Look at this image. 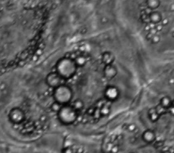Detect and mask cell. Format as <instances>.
<instances>
[{
	"label": "cell",
	"mask_w": 174,
	"mask_h": 153,
	"mask_svg": "<svg viewBox=\"0 0 174 153\" xmlns=\"http://www.w3.org/2000/svg\"><path fill=\"white\" fill-rule=\"evenodd\" d=\"M76 65L75 60L68 57L59 59L56 64V72L64 79L71 78L76 73Z\"/></svg>",
	"instance_id": "cell-1"
},
{
	"label": "cell",
	"mask_w": 174,
	"mask_h": 153,
	"mask_svg": "<svg viewBox=\"0 0 174 153\" xmlns=\"http://www.w3.org/2000/svg\"><path fill=\"white\" fill-rule=\"evenodd\" d=\"M53 94H54L55 100L56 102L61 103L63 106V105H68L69 102L72 101L73 92L69 86L63 84L55 88Z\"/></svg>",
	"instance_id": "cell-2"
},
{
	"label": "cell",
	"mask_w": 174,
	"mask_h": 153,
	"mask_svg": "<svg viewBox=\"0 0 174 153\" xmlns=\"http://www.w3.org/2000/svg\"><path fill=\"white\" fill-rule=\"evenodd\" d=\"M58 118L63 124H72L77 119V110L72 106L63 105L58 112Z\"/></svg>",
	"instance_id": "cell-3"
},
{
	"label": "cell",
	"mask_w": 174,
	"mask_h": 153,
	"mask_svg": "<svg viewBox=\"0 0 174 153\" xmlns=\"http://www.w3.org/2000/svg\"><path fill=\"white\" fill-rule=\"evenodd\" d=\"M8 118L13 124H20L24 120L25 114L20 108L15 107L11 110V111L8 114Z\"/></svg>",
	"instance_id": "cell-4"
},
{
	"label": "cell",
	"mask_w": 174,
	"mask_h": 153,
	"mask_svg": "<svg viewBox=\"0 0 174 153\" xmlns=\"http://www.w3.org/2000/svg\"><path fill=\"white\" fill-rule=\"evenodd\" d=\"M63 77L61 76L57 72H51L46 77L47 84L52 88H56L64 84Z\"/></svg>",
	"instance_id": "cell-5"
},
{
	"label": "cell",
	"mask_w": 174,
	"mask_h": 153,
	"mask_svg": "<svg viewBox=\"0 0 174 153\" xmlns=\"http://www.w3.org/2000/svg\"><path fill=\"white\" fill-rule=\"evenodd\" d=\"M104 96L109 102H114L120 97V90L116 86H108L106 88Z\"/></svg>",
	"instance_id": "cell-6"
},
{
	"label": "cell",
	"mask_w": 174,
	"mask_h": 153,
	"mask_svg": "<svg viewBox=\"0 0 174 153\" xmlns=\"http://www.w3.org/2000/svg\"><path fill=\"white\" fill-rule=\"evenodd\" d=\"M117 73H118L117 69H116V66L113 65V64L107 65L104 69V75L108 80L113 79L117 75Z\"/></svg>",
	"instance_id": "cell-7"
},
{
	"label": "cell",
	"mask_w": 174,
	"mask_h": 153,
	"mask_svg": "<svg viewBox=\"0 0 174 153\" xmlns=\"http://www.w3.org/2000/svg\"><path fill=\"white\" fill-rule=\"evenodd\" d=\"M142 139L147 143H152L156 141V135L155 131H152L151 129L145 130L142 134Z\"/></svg>",
	"instance_id": "cell-8"
},
{
	"label": "cell",
	"mask_w": 174,
	"mask_h": 153,
	"mask_svg": "<svg viewBox=\"0 0 174 153\" xmlns=\"http://www.w3.org/2000/svg\"><path fill=\"white\" fill-rule=\"evenodd\" d=\"M149 20L150 23H152L154 24H158L162 21V15L160 14V12L157 11H152L149 14Z\"/></svg>",
	"instance_id": "cell-9"
},
{
	"label": "cell",
	"mask_w": 174,
	"mask_h": 153,
	"mask_svg": "<svg viewBox=\"0 0 174 153\" xmlns=\"http://www.w3.org/2000/svg\"><path fill=\"white\" fill-rule=\"evenodd\" d=\"M101 60L104 64L107 65H112L115 61V56L111 52H105L102 54Z\"/></svg>",
	"instance_id": "cell-10"
},
{
	"label": "cell",
	"mask_w": 174,
	"mask_h": 153,
	"mask_svg": "<svg viewBox=\"0 0 174 153\" xmlns=\"http://www.w3.org/2000/svg\"><path fill=\"white\" fill-rule=\"evenodd\" d=\"M148 115H149V118L150 121L152 122V123H156L157 121L159 120L160 119V115L158 112L156 111V107L155 108H151V109L149 110V112H148Z\"/></svg>",
	"instance_id": "cell-11"
},
{
	"label": "cell",
	"mask_w": 174,
	"mask_h": 153,
	"mask_svg": "<svg viewBox=\"0 0 174 153\" xmlns=\"http://www.w3.org/2000/svg\"><path fill=\"white\" fill-rule=\"evenodd\" d=\"M146 5L151 11H156L160 6V0H146Z\"/></svg>",
	"instance_id": "cell-12"
},
{
	"label": "cell",
	"mask_w": 174,
	"mask_h": 153,
	"mask_svg": "<svg viewBox=\"0 0 174 153\" xmlns=\"http://www.w3.org/2000/svg\"><path fill=\"white\" fill-rule=\"evenodd\" d=\"M172 102H173V100L169 96H164L160 100V104L166 110L169 109L172 106Z\"/></svg>",
	"instance_id": "cell-13"
},
{
	"label": "cell",
	"mask_w": 174,
	"mask_h": 153,
	"mask_svg": "<svg viewBox=\"0 0 174 153\" xmlns=\"http://www.w3.org/2000/svg\"><path fill=\"white\" fill-rule=\"evenodd\" d=\"M72 106L77 111H79V110H81L83 109V106H84V103H83V102L82 100H80V99H76V101L73 102Z\"/></svg>",
	"instance_id": "cell-14"
},
{
	"label": "cell",
	"mask_w": 174,
	"mask_h": 153,
	"mask_svg": "<svg viewBox=\"0 0 174 153\" xmlns=\"http://www.w3.org/2000/svg\"><path fill=\"white\" fill-rule=\"evenodd\" d=\"M75 62L77 66H83L86 64L87 60L83 56H77L76 58L75 59Z\"/></svg>",
	"instance_id": "cell-15"
},
{
	"label": "cell",
	"mask_w": 174,
	"mask_h": 153,
	"mask_svg": "<svg viewBox=\"0 0 174 153\" xmlns=\"http://www.w3.org/2000/svg\"><path fill=\"white\" fill-rule=\"evenodd\" d=\"M100 109V112H101L102 116H107V115H108L110 111H111V110H110V106H108L107 103H104Z\"/></svg>",
	"instance_id": "cell-16"
},
{
	"label": "cell",
	"mask_w": 174,
	"mask_h": 153,
	"mask_svg": "<svg viewBox=\"0 0 174 153\" xmlns=\"http://www.w3.org/2000/svg\"><path fill=\"white\" fill-rule=\"evenodd\" d=\"M62 106H63V105H62L61 103H59V102H54L52 104H51V109L52 111H54V112H56V113H58L59 111L61 110Z\"/></svg>",
	"instance_id": "cell-17"
},
{
	"label": "cell",
	"mask_w": 174,
	"mask_h": 153,
	"mask_svg": "<svg viewBox=\"0 0 174 153\" xmlns=\"http://www.w3.org/2000/svg\"><path fill=\"white\" fill-rule=\"evenodd\" d=\"M141 20L144 23H149L150 22V20H149V14L148 13H146L145 11H143L141 13Z\"/></svg>",
	"instance_id": "cell-18"
},
{
	"label": "cell",
	"mask_w": 174,
	"mask_h": 153,
	"mask_svg": "<svg viewBox=\"0 0 174 153\" xmlns=\"http://www.w3.org/2000/svg\"><path fill=\"white\" fill-rule=\"evenodd\" d=\"M160 41V37L159 35H157V34L154 35V36L152 37V39H151V42L154 44H158Z\"/></svg>",
	"instance_id": "cell-19"
},
{
	"label": "cell",
	"mask_w": 174,
	"mask_h": 153,
	"mask_svg": "<svg viewBox=\"0 0 174 153\" xmlns=\"http://www.w3.org/2000/svg\"><path fill=\"white\" fill-rule=\"evenodd\" d=\"M156 111L158 112V114H159L160 115H161V114H163L165 113V111H166V109L165 108H164L163 106H161L160 104H159L158 106L156 107Z\"/></svg>",
	"instance_id": "cell-20"
},
{
	"label": "cell",
	"mask_w": 174,
	"mask_h": 153,
	"mask_svg": "<svg viewBox=\"0 0 174 153\" xmlns=\"http://www.w3.org/2000/svg\"><path fill=\"white\" fill-rule=\"evenodd\" d=\"M92 116L94 117L95 119H99L100 117L102 116L101 112H100V108H97V109H95V111L93 114H92Z\"/></svg>",
	"instance_id": "cell-21"
},
{
	"label": "cell",
	"mask_w": 174,
	"mask_h": 153,
	"mask_svg": "<svg viewBox=\"0 0 174 153\" xmlns=\"http://www.w3.org/2000/svg\"><path fill=\"white\" fill-rule=\"evenodd\" d=\"M62 152H66V153H68V152L72 153V152H74L75 151L72 149V148H71V147H64L63 150Z\"/></svg>",
	"instance_id": "cell-22"
},
{
	"label": "cell",
	"mask_w": 174,
	"mask_h": 153,
	"mask_svg": "<svg viewBox=\"0 0 174 153\" xmlns=\"http://www.w3.org/2000/svg\"><path fill=\"white\" fill-rule=\"evenodd\" d=\"M135 129H136V125H135V124H129V125L128 126V131H134Z\"/></svg>",
	"instance_id": "cell-23"
},
{
	"label": "cell",
	"mask_w": 174,
	"mask_h": 153,
	"mask_svg": "<svg viewBox=\"0 0 174 153\" xmlns=\"http://www.w3.org/2000/svg\"><path fill=\"white\" fill-rule=\"evenodd\" d=\"M43 52H43V49H42L41 48H39L36 51H35V55H37L38 57H40V56L43 55Z\"/></svg>",
	"instance_id": "cell-24"
},
{
	"label": "cell",
	"mask_w": 174,
	"mask_h": 153,
	"mask_svg": "<svg viewBox=\"0 0 174 153\" xmlns=\"http://www.w3.org/2000/svg\"><path fill=\"white\" fill-rule=\"evenodd\" d=\"M111 152H119V147L116 145L113 146L112 149H111Z\"/></svg>",
	"instance_id": "cell-25"
},
{
	"label": "cell",
	"mask_w": 174,
	"mask_h": 153,
	"mask_svg": "<svg viewBox=\"0 0 174 153\" xmlns=\"http://www.w3.org/2000/svg\"><path fill=\"white\" fill-rule=\"evenodd\" d=\"M153 36H154L153 34H152V33L149 32H148V34L146 35V39H147V40H151V39H152Z\"/></svg>",
	"instance_id": "cell-26"
},
{
	"label": "cell",
	"mask_w": 174,
	"mask_h": 153,
	"mask_svg": "<svg viewBox=\"0 0 174 153\" xmlns=\"http://www.w3.org/2000/svg\"><path fill=\"white\" fill-rule=\"evenodd\" d=\"M168 110H169V113H170L172 115H173V116H174V106H173V105H172V106H171L170 107H169V108Z\"/></svg>",
	"instance_id": "cell-27"
},
{
	"label": "cell",
	"mask_w": 174,
	"mask_h": 153,
	"mask_svg": "<svg viewBox=\"0 0 174 153\" xmlns=\"http://www.w3.org/2000/svg\"><path fill=\"white\" fill-rule=\"evenodd\" d=\"M94 111H95V109H93V108H90V109L87 110V113L88 114H90V115H92L93 113H94Z\"/></svg>",
	"instance_id": "cell-28"
},
{
	"label": "cell",
	"mask_w": 174,
	"mask_h": 153,
	"mask_svg": "<svg viewBox=\"0 0 174 153\" xmlns=\"http://www.w3.org/2000/svg\"><path fill=\"white\" fill-rule=\"evenodd\" d=\"M162 25H167L169 23V19H162Z\"/></svg>",
	"instance_id": "cell-29"
},
{
	"label": "cell",
	"mask_w": 174,
	"mask_h": 153,
	"mask_svg": "<svg viewBox=\"0 0 174 153\" xmlns=\"http://www.w3.org/2000/svg\"><path fill=\"white\" fill-rule=\"evenodd\" d=\"M163 27H164V26L162 25V24L156 26V30H157V32H159V31H161V30L163 29Z\"/></svg>",
	"instance_id": "cell-30"
},
{
	"label": "cell",
	"mask_w": 174,
	"mask_h": 153,
	"mask_svg": "<svg viewBox=\"0 0 174 153\" xmlns=\"http://www.w3.org/2000/svg\"><path fill=\"white\" fill-rule=\"evenodd\" d=\"M145 31H147V32H149V31L151 30V27H150V25H149V24H148V25H147V26H145Z\"/></svg>",
	"instance_id": "cell-31"
},
{
	"label": "cell",
	"mask_w": 174,
	"mask_h": 153,
	"mask_svg": "<svg viewBox=\"0 0 174 153\" xmlns=\"http://www.w3.org/2000/svg\"><path fill=\"white\" fill-rule=\"evenodd\" d=\"M85 49H86V46H85V45H82V46L80 48V50L81 52L85 51Z\"/></svg>",
	"instance_id": "cell-32"
},
{
	"label": "cell",
	"mask_w": 174,
	"mask_h": 153,
	"mask_svg": "<svg viewBox=\"0 0 174 153\" xmlns=\"http://www.w3.org/2000/svg\"><path fill=\"white\" fill-rule=\"evenodd\" d=\"M170 11H174V3H172L170 5Z\"/></svg>",
	"instance_id": "cell-33"
},
{
	"label": "cell",
	"mask_w": 174,
	"mask_h": 153,
	"mask_svg": "<svg viewBox=\"0 0 174 153\" xmlns=\"http://www.w3.org/2000/svg\"><path fill=\"white\" fill-rule=\"evenodd\" d=\"M38 57H38L37 55H35L34 57H33V61H37V60H38Z\"/></svg>",
	"instance_id": "cell-34"
},
{
	"label": "cell",
	"mask_w": 174,
	"mask_h": 153,
	"mask_svg": "<svg viewBox=\"0 0 174 153\" xmlns=\"http://www.w3.org/2000/svg\"><path fill=\"white\" fill-rule=\"evenodd\" d=\"M102 22L103 23H105L106 21H108V19H106V18H103L102 19V20H101Z\"/></svg>",
	"instance_id": "cell-35"
},
{
	"label": "cell",
	"mask_w": 174,
	"mask_h": 153,
	"mask_svg": "<svg viewBox=\"0 0 174 153\" xmlns=\"http://www.w3.org/2000/svg\"><path fill=\"white\" fill-rule=\"evenodd\" d=\"M172 105H173V106H174V99H173V102H172Z\"/></svg>",
	"instance_id": "cell-36"
}]
</instances>
